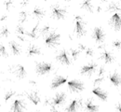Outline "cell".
Wrapping results in <instances>:
<instances>
[{
  "label": "cell",
  "mask_w": 121,
  "mask_h": 112,
  "mask_svg": "<svg viewBox=\"0 0 121 112\" xmlns=\"http://www.w3.org/2000/svg\"><path fill=\"white\" fill-rule=\"evenodd\" d=\"M60 35L54 31L49 32V34L45 37V45L48 48H55L60 45Z\"/></svg>",
  "instance_id": "obj_1"
},
{
  "label": "cell",
  "mask_w": 121,
  "mask_h": 112,
  "mask_svg": "<svg viewBox=\"0 0 121 112\" xmlns=\"http://www.w3.org/2000/svg\"><path fill=\"white\" fill-rule=\"evenodd\" d=\"M86 22L83 18L79 16L76 17V23H75V33L78 37H81L86 35Z\"/></svg>",
  "instance_id": "obj_2"
},
{
  "label": "cell",
  "mask_w": 121,
  "mask_h": 112,
  "mask_svg": "<svg viewBox=\"0 0 121 112\" xmlns=\"http://www.w3.org/2000/svg\"><path fill=\"white\" fill-rule=\"evenodd\" d=\"M52 67L53 66L50 63H47V62L36 63V64H35V72H36L37 75L44 76V75L50 73V71L52 70Z\"/></svg>",
  "instance_id": "obj_3"
},
{
  "label": "cell",
  "mask_w": 121,
  "mask_h": 112,
  "mask_svg": "<svg viewBox=\"0 0 121 112\" xmlns=\"http://www.w3.org/2000/svg\"><path fill=\"white\" fill-rule=\"evenodd\" d=\"M68 89L72 93H80L85 89L84 83L79 80H71L67 82Z\"/></svg>",
  "instance_id": "obj_4"
},
{
  "label": "cell",
  "mask_w": 121,
  "mask_h": 112,
  "mask_svg": "<svg viewBox=\"0 0 121 112\" xmlns=\"http://www.w3.org/2000/svg\"><path fill=\"white\" fill-rule=\"evenodd\" d=\"M66 15V9L61 8L60 5L55 4L51 7V16L56 20H62Z\"/></svg>",
  "instance_id": "obj_5"
},
{
  "label": "cell",
  "mask_w": 121,
  "mask_h": 112,
  "mask_svg": "<svg viewBox=\"0 0 121 112\" xmlns=\"http://www.w3.org/2000/svg\"><path fill=\"white\" fill-rule=\"evenodd\" d=\"M56 60L60 63V64H64V65H70L71 64V59H70V54L68 53V51L66 49H61L60 52L57 54L56 56Z\"/></svg>",
  "instance_id": "obj_6"
},
{
  "label": "cell",
  "mask_w": 121,
  "mask_h": 112,
  "mask_svg": "<svg viewBox=\"0 0 121 112\" xmlns=\"http://www.w3.org/2000/svg\"><path fill=\"white\" fill-rule=\"evenodd\" d=\"M26 104L22 99H16L13 101L10 107V112H24Z\"/></svg>",
  "instance_id": "obj_7"
},
{
  "label": "cell",
  "mask_w": 121,
  "mask_h": 112,
  "mask_svg": "<svg viewBox=\"0 0 121 112\" xmlns=\"http://www.w3.org/2000/svg\"><path fill=\"white\" fill-rule=\"evenodd\" d=\"M92 38L97 42V43H103L105 40V34L104 32L102 27H95L92 32Z\"/></svg>",
  "instance_id": "obj_8"
},
{
  "label": "cell",
  "mask_w": 121,
  "mask_h": 112,
  "mask_svg": "<svg viewBox=\"0 0 121 112\" xmlns=\"http://www.w3.org/2000/svg\"><path fill=\"white\" fill-rule=\"evenodd\" d=\"M98 65L95 63H89V64H85L81 67L80 69V74L81 75H85V76H91L97 69Z\"/></svg>",
  "instance_id": "obj_9"
},
{
  "label": "cell",
  "mask_w": 121,
  "mask_h": 112,
  "mask_svg": "<svg viewBox=\"0 0 121 112\" xmlns=\"http://www.w3.org/2000/svg\"><path fill=\"white\" fill-rule=\"evenodd\" d=\"M10 70H11V72L15 75L16 77L19 78L20 80L26 77V70H25V68H24L22 64H15V65H12V66L10 67Z\"/></svg>",
  "instance_id": "obj_10"
},
{
  "label": "cell",
  "mask_w": 121,
  "mask_h": 112,
  "mask_svg": "<svg viewBox=\"0 0 121 112\" xmlns=\"http://www.w3.org/2000/svg\"><path fill=\"white\" fill-rule=\"evenodd\" d=\"M109 23H110V25H111L116 31H120L121 30V16L117 12L114 13V14L112 15V17H111L110 21H109Z\"/></svg>",
  "instance_id": "obj_11"
},
{
  "label": "cell",
  "mask_w": 121,
  "mask_h": 112,
  "mask_svg": "<svg viewBox=\"0 0 121 112\" xmlns=\"http://www.w3.org/2000/svg\"><path fill=\"white\" fill-rule=\"evenodd\" d=\"M65 101H66V94L64 93H58L51 100L50 105L52 107H60L65 103Z\"/></svg>",
  "instance_id": "obj_12"
},
{
  "label": "cell",
  "mask_w": 121,
  "mask_h": 112,
  "mask_svg": "<svg viewBox=\"0 0 121 112\" xmlns=\"http://www.w3.org/2000/svg\"><path fill=\"white\" fill-rule=\"evenodd\" d=\"M82 107V99H74L65 108L66 112H76Z\"/></svg>",
  "instance_id": "obj_13"
},
{
  "label": "cell",
  "mask_w": 121,
  "mask_h": 112,
  "mask_svg": "<svg viewBox=\"0 0 121 112\" xmlns=\"http://www.w3.org/2000/svg\"><path fill=\"white\" fill-rule=\"evenodd\" d=\"M92 94L102 101H106L108 99V93L101 87H95L94 89H92Z\"/></svg>",
  "instance_id": "obj_14"
},
{
  "label": "cell",
  "mask_w": 121,
  "mask_h": 112,
  "mask_svg": "<svg viewBox=\"0 0 121 112\" xmlns=\"http://www.w3.org/2000/svg\"><path fill=\"white\" fill-rule=\"evenodd\" d=\"M66 82H67V78L62 77V76H56V77L53 79L51 84H50V88H51L52 90L57 89V88H59L60 86L63 85V84L66 83Z\"/></svg>",
  "instance_id": "obj_15"
},
{
  "label": "cell",
  "mask_w": 121,
  "mask_h": 112,
  "mask_svg": "<svg viewBox=\"0 0 121 112\" xmlns=\"http://www.w3.org/2000/svg\"><path fill=\"white\" fill-rule=\"evenodd\" d=\"M84 108L86 112H98L99 111V106L95 105L92 99H88L84 103Z\"/></svg>",
  "instance_id": "obj_16"
},
{
  "label": "cell",
  "mask_w": 121,
  "mask_h": 112,
  "mask_svg": "<svg viewBox=\"0 0 121 112\" xmlns=\"http://www.w3.org/2000/svg\"><path fill=\"white\" fill-rule=\"evenodd\" d=\"M109 80L111 81V83L116 86V87H119L121 85V74L117 72H114L109 76Z\"/></svg>",
  "instance_id": "obj_17"
},
{
  "label": "cell",
  "mask_w": 121,
  "mask_h": 112,
  "mask_svg": "<svg viewBox=\"0 0 121 112\" xmlns=\"http://www.w3.org/2000/svg\"><path fill=\"white\" fill-rule=\"evenodd\" d=\"M26 96H27V98L30 100L31 102L35 106L40 103V96H39L37 92L32 91V92H29V93H26Z\"/></svg>",
  "instance_id": "obj_18"
},
{
  "label": "cell",
  "mask_w": 121,
  "mask_h": 112,
  "mask_svg": "<svg viewBox=\"0 0 121 112\" xmlns=\"http://www.w3.org/2000/svg\"><path fill=\"white\" fill-rule=\"evenodd\" d=\"M101 59L105 63V64H110V63H113L115 61V57L113 56V54L109 51V50H106L104 49L102 54H101Z\"/></svg>",
  "instance_id": "obj_19"
},
{
  "label": "cell",
  "mask_w": 121,
  "mask_h": 112,
  "mask_svg": "<svg viewBox=\"0 0 121 112\" xmlns=\"http://www.w3.org/2000/svg\"><path fill=\"white\" fill-rule=\"evenodd\" d=\"M9 48H10V50H11L13 55H20L22 52L21 46L19 45V43H17L14 40H11L9 42Z\"/></svg>",
  "instance_id": "obj_20"
},
{
  "label": "cell",
  "mask_w": 121,
  "mask_h": 112,
  "mask_svg": "<svg viewBox=\"0 0 121 112\" xmlns=\"http://www.w3.org/2000/svg\"><path fill=\"white\" fill-rule=\"evenodd\" d=\"M41 54V49L39 47L35 45H31L27 49V55L28 56H35V55H40Z\"/></svg>",
  "instance_id": "obj_21"
},
{
  "label": "cell",
  "mask_w": 121,
  "mask_h": 112,
  "mask_svg": "<svg viewBox=\"0 0 121 112\" xmlns=\"http://www.w3.org/2000/svg\"><path fill=\"white\" fill-rule=\"evenodd\" d=\"M45 10L42 8H39V7H35L34 9V10H33V16L35 18H36V19H38V20L42 19L43 17L45 16Z\"/></svg>",
  "instance_id": "obj_22"
},
{
  "label": "cell",
  "mask_w": 121,
  "mask_h": 112,
  "mask_svg": "<svg viewBox=\"0 0 121 112\" xmlns=\"http://www.w3.org/2000/svg\"><path fill=\"white\" fill-rule=\"evenodd\" d=\"M80 6H81V9H86L90 12H92V10H93V6H92V3L91 1H84L81 3Z\"/></svg>",
  "instance_id": "obj_23"
},
{
  "label": "cell",
  "mask_w": 121,
  "mask_h": 112,
  "mask_svg": "<svg viewBox=\"0 0 121 112\" xmlns=\"http://www.w3.org/2000/svg\"><path fill=\"white\" fill-rule=\"evenodd\" d=\"M79 54H80V50L79 49H70V56L74 60H76L78 58Z\"/></svg>",
  "instance_id": "obj_24"
},
{
  "label": "cell",
  "mask_w": 121,
  "mask_h": 112,
  "mask_svg": "<svg viewBox=\"0 0 121 112\" xmlns=\"http://www.w3.org/2000/svg\"><path fill=\"white\" fill-rule=\"evenodd\" d=\"M49 30H50V27H49L48 25H45V26H43V27L39 30V34H40L41 36H47L49 34Z\"/></svg>",
  "instance_id": "obj_25"
},
{
  "label": "cell",
  "mask_w": 121,
  "mask_h": 112,
  "mask_svg": "<svg viewBox=\"0 0 121 112\" xmlns=\"http://www.w3.org/2000/svg\"><path fill=\"white\" fill-rule=\"evenodd\" d=\"M0 55H2V56L5 57V58H7V57L9 56V53H8L7 49L5 48V46H4L2 43H0Z\"/></svg>",
  "instance_id": "obj_26"
},
{
  "label": "cell",
  "mask_w": 121,
  "mask_h": 112,
  "mask_svg": "<svg viewBox=\"0 0 121 112\" xmlns=\"http://www.w3.org/2000/svg\"><path fill=\"white\" fill-rule=\"evenodd\" d=\"M16 94V92L15 91H9V92H7L6 94H5V96H4V99H5V101L6 102H8L12 96H14Z\"/></svg>",
  "instance_id": "obj_27"
},
{
  "label": "cell",
  "mask_w": 121,
  "mask_h": 112,
  "mask_svg": "<svg viewBox=\"0 0 121 112\" xmlns=\"http://www.w3.org/2000/svg\"><path fill=\"white\" fill-rule=\"evenodd\" d=\"M16 32H17V34H18L19 36H21V35H22V36H24V35H27V34H28V33L24 30V28H23L22 25H18V26H17Z\"/></svg>",
  "instance_id": "obj_28"
},
{
  "label": "cell",
  "mask_w": 121,
  "mask_h": 112,
  "mask_svg": "<svg viewBox=\"0 0 121 112\" xmlns=\"http://www.w3.org/2000/svg\"><path fill=\"white\" fill-rule=\"evenodd\" d=\"M9 29H8L6 26L2 27L1 32H0V36H3V37H8V36H9Z\"/></svg>",
  "instance_id": "obj_29"
},
{
  "label": "cell",
  "mask_w": 121,
  "mask_h": 112,
  "mask_svg": "<svg viewBox=\"0 0 121 112\" xmlns=\"http://www.w3.org/2000/svg\"><path fill=\"white\" fill-rule=\"evenodd\" d=\"M27 19V12L26 11H22L20 13V22H24Z\"/></svg>",
  "instance_id": "obj_30"
},
{
  "label": "cell",
  "mask_w": 121,
  "mask_h": 112,
  "mask_svg": "<svg viewBox=\"0 0 121 112\" xmlns=\"http://www.w3.org/2000/svg\"><path fill=\"white\" fill-rule=\"evenodd\" d=\"M112 45H113L114 48L117 49H121V40L120 39H117V40L113 41Z\"/></svg>",
  "instance_id": "obj_31"
},
{
  "label": "cell",
  "mask_w": 121,
  "mask_h": 112,
  "mask_svg": "<svg viewBox=\"0 0 121 112\" xmlns=\"http://www.w3.org/2000/svg\"><path fill=\"white\" fill-rule=\"evenodd\" d=\"M116 110L117 112H121V103H117L116 105Z\"/></svg>",
  "instance_id": "obj_32"
},
{
  "label": "cell",
  "mask_w": 121,
  "mask_h": 112,
  "mask_svg": "<svg viewBox=\"0 0 121 112\" xmlns=\"http://www.w3.org/2000/svg\"><path fill=\"white\" fill-rule=\"evenodd\" d=\"M50 110H51V112H60L58 109H57V108H55V107H52V106H51Z\"/></svg>",
  "instance_id": "obj_33"
},
{
  "label": "cell",
  "mask_w": 121,
  "mask_h": 112,
  "mask_svg": "<svg viewBox=\"0 0 121 112\" xmlns=\"http://www.w3.org/2000/svg\"><path fill=\"white\" fill-rule=\"evenodd\" d=\"M35 112H38V111H35Z\"/></svg>",
  "instance_id": "obj_34"
},
{
  "label": "cell",
  "mask_w": 121,
  "mask_h": 112,
  "mask_svg": "<svg viewBox=\"0 0 121 112\" xmlns=\"http://www.w3.org/2000/svg\"><path fill=\"white\" fill-rule=\"evenodd\" d=\"M120 65H121V63H120Z\"/></svg>",
  "instance_id": "obj_35"
},
{
  "label": "cell",
  "mask_w": 121,
  "mask_h": 112,
  "mask_svg": "<svg viewBox=\"0 0 121 112\" xmlns=\"http://www.w3.org/2000/svg\"><path fill=\"white\" fill-rule=\"evenodd\" d=\"M0 73H1V71H0Z\"/></svg>",
  "instance_id": "obj_36"
}]
</instances>
